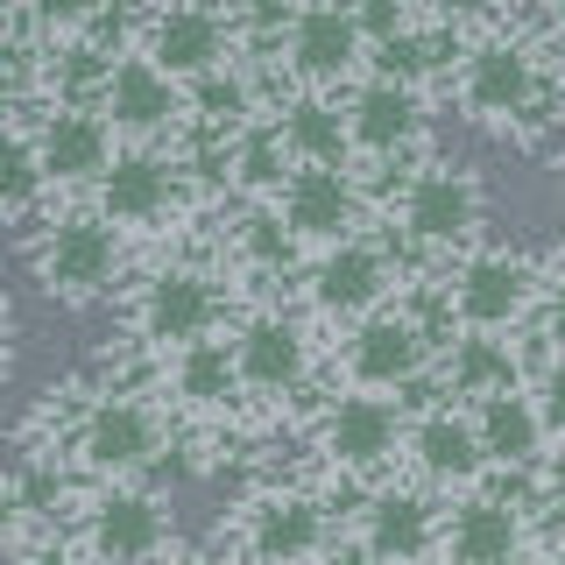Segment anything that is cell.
Returning a JSON list of instances; mask_svg holds the SVG:
<instances>
[{"mask_svg":"<svg viewBox=\"0 0 565 565\" xmlns=\"http://www.w3.org/2000/svg\"><path fill=\"white\" fill-rule=\"evenodd\" d=\"M29 438L50 446L78 473V488H135V481H163L170 452H184L170 403L156 382L114 375H78L64 388H50V403L29 417Z\"/></svg>","mask_w":565,"mask_h":565,"instance_id":"1","label":"cell"},{"mask_svg":"<svg viewBox=\"0 0 565 565\" xmlns=\"http://www.w3.org/2000/svg\"><path fill=\"white\" fill-rule=\"evenodd\" d=\"M247 305L234 269L220 262L212 234L177 241L170 255H149L120 290V326H128V361L156 367L177 347H199L212 332L234 326V311Z\"/></svg>","mask_w":565,"mask_h":565,"instance_id":"2","label":"cell"},{"mask_svg":"<svg viewBox=\"0 0 565 565\" xmlns=\"http://www.w3.org/2000/svg\"><path fill=\"white\" fill-rule=\"evenodd\" d=\"M375 220L411 247V262L424 276L446 269L452 255H467V247L488 241V184L481 170L452 163V156H424V163L396 170L375 184Z\"/></svg>","mask_w":565,"mask_h":565,"instance_id":"3","label":"cell"},{"mask_svg":"<svg viewBox=\"0 0 565 565\" xmlns=\"http://www.w3.org/2000/svg\"><path fill=\"white\" fill-rule=\"evenodd\" d=\"M347 537V509L311 481H269L241 488V502L220 523V552L234 565H332Z\"/></svg>","mask_w":565,"mask_h":565,"instance_id":"4","label":"cell"},{"mask_svg":"<svg viewBox=\"0 0 565 565\" xmlns=\"http://www.w3.org/2000/svg\"><path fill=\"white\" fill-rule=\"evenodd\" d=\"M22 269L29 282L64 311H93L106 297L128 290V269H135V241L120 234L106 212H93L85 199L57 205L43 226L22 234Z\"/></svg>","mask_w":565,"mask_h":565,"instance_id":"5","label":"cell"},{"mask_svg":"<svg viewBox=\"0 0 565 565\" xmlns=\"http://www.w3.org/2000/svg\"><path fill=\"white\" fill-rule=\"evenodd\" d=\"M438 347H446V326H438L431 297L411 290L403 305L361 318L353 332L332 340V388H367V396L424 403L431 382H438Z\"/></svg>","mask_w":565,"mask_h":565,"instance_id":"6","label":"cell"},{"mask_svg":"<svg viewBox=\"0 0 565 565\" xmlns=\"http://www.w3.org/2000/svg\"><path fill=\"white\" fill-rule=\"evenodd\" d=\"M544 276H552V269L530 262L523 247L481 241V247H467V255H452L446 269H431L417 290L431 297L446 340H452V332H523V326H537Z\"/></svg>","mask_w":565,"mask_h":565,"instance_id":"7","label":"cell"},{"mask_svg":"<svg viewBox=\"0 0 565 565\" xmlns=\"http://www.w3.org/2000/svg\"><path fill=\"white\" fill-rule=\"evenodd\" d=\"M226 340H234L255 417H282L332 375V361L318 353V318L305 305H282V297H247L234 326H226Z\"/></svg>","mask_w":565,"mask_h":565,"instance_id":"8","label":"cell"},{"mask_svg":"<svg viewBox=\"0 0 565 565\" xmlns=\"http://www.w3.org/2000/svg\"><path fill=\"white\" fill-rule=\"evenodd\" d=\"M212 199H220V191H212V177L199 170L191 149H128V141H120L114 170L99 177V191L85 205L106 212L128 241H163V234L199 226V212Z\"/></svg>","mask_w":565,"mask_h":565,"instance_id":"9","label":"cell"},{"mask_svg":"<svg viewBox=\"0 0 565 565\" xmlns=\"http://www.w3.org/2000/svg\"><path fill=\"white\" fill-rule=\"evenodd\" d=\"M417 282H424V269L411 262V247H403V241L375 220L367 234H353V241H340V247H326V255H311L305 282H297V297H305V311H311L326 332H353L361 318L403 305Z\"/></svg>","mask_w":565,"mask_h":565,"instance_id":"10","label":"cell"},{"mask_svg":"<svg viewBox=\"0 0 565 565\" xmlns=\"http://www.w3.org/2000/svg\"><path fill=\"white\" fill-rule=\"evenodd\" d=\"M411 446V403L403 396H367V388H326L311 411V459L340 488H382L403 473Z\"/></svg>","mask_w":565,"mask_h":565,"instance_id":"11","label":"cell"},{"mask_svg":"<svg viewBox=\"0 0 565 565\" xmlns=\"http://www.w3.org/2000/svg\"><path fill=\"white\" fill-rule=\"evenodd\" d=\"M282 93H353L367 78V35L347 0H290L269 43Z\"/></svg>","mask_w":565,"mask_h":565,"instance_id":"12","label":"cell"},{"mask_svg":"<svg viewBox=\"0 0 565 565\" xmlns=\"http://www.w3.org/2000/svg\"><path fill=\"white\" fill-rule=\"evenodd\" d=\"M71 558L78 565H156L177 544L163 488H85L78 516H71Z\"/></svg>","mask_w":565,"mask_h":565,"instance_id":"13","label":"cell"},{"mask_svg":"<svg viewBox=\"0 0 565 565\" xmlns=\"http://www.w3.org/2000/svg\"><path fill=\"white\" fill-rule=\"evenodd\" d=\"M149 382L163 388L177 431L226 438V431H241V424L255 417L247 382H241V361H234V340H226V332H212V340H199V347H177L170 361L149 367Z\"/></svg>","mask_w":565,"mask_h":565,"instance_id":"14","label":"cell"},{"mask_svg":"<svg viewBox=\"0 0 565 565\" xmlns=\"http://www.w3.org/2000/svg\"><path fill=\"white\" fill-rule=\"evenodd\" d=\"M347 99V141H353V170L367 177V184H382V177L411 170L431 156V99L411 93V85H388L367 71Z\"/></svg>","mask_w":565,"mask_h":565,"instance_id":"15","label":"cell"},{"mask_svg":"<svg viewBox=\"0 0 565 565\" xmlns=\"http://www.w3.org/2000/svg\"><path fill=\"white\" fill-rule=\"evenodd\" d=\"M403 481L431 488L438 502H452V494H473V488H488V481H494L488 446H481V431H473V411H467V403L438 396V388H431L424 403H411V446H403Z\"/></svg>","mask_w":565,"mask_h":565,"instance_id":"16","label":"cell"},{"mask_svg":"<svg viewBox=\"0 0 565 565\" xmlns=\"http://www.w3.org/2000/svg\"><path fill=\"white\" fill-rule=\"evenodd\" d=\"M14 120H29L35 149H43V170L57 184V199H93L99 177L114 170L120 156V135L99 106H78V99H35V106H8Z\"/></svg>","mask_w":565,"mask_h":565,"instance_id":"17","label":"cell"},{"mask_svg":"<svg viewBox=\"0 0 565 565\" xmlns=\"http://www.w3.org/2000/svg\"><path fill=\"white\" fill-rule=\"evenodd\" d=\"M537 494V481H509V473H494L473 494H452L438 565H509L516 552H530V502Z\"/></svg>","mask_w":565,"mask_h":565,"instance_id":"18","label":"cell"},{"mask_svg":"<svg viewBox=\"0 0 565 565\" xmlns=\"http://www.w3.org/2000/svg\"><path fill=\"white\" fill-rule=\"evenodd\" d=\"M99 114L114 120V135L128 141V149H184L191 141V93L170 71H156L141 50H120L114 57Z\"/></svg>","mask_w":565,"mask_h":565,"instance_id":"19","label":"cell"},{"mask_svg":"<svg viewBox=\"0 0 565 565\" xmlns=\"http://www.w3.org/2000/svg\"><path fill=\"white\" fill-rule=\"evenodd\" d=\"M347 537H361L375 558L388 565H438V544H446V502L417 481H382L367 488L361 502L347 509Z\"/></svg>","mask_w":565,"mask_h":565,"instance_id":"20","label":"cell"},{"mask_svg":"<svg viewBox=\"0 0 565 565\" xmlns=\"http://www.w3.org/2000/svg\"><path fill=\"white\" fill-rule=\"evenodd\" d=\"M276 212H282V226L305 241V255H326V247H340V241L375 226V191H367L361 170H318L311 163V170H290Z\"/></svg>","mask_w":565,"mask_h":565,"instance_id":"21","label":"cell"},{"mask_svg":"<svg viewBox=\"0 0 565 565\" xmlns=\"http://www.w3.org/2000/svg\"><path fill=\"white\" fill-rule=\"evenodd\" d=\"M212 247H220V262L234 269V282L247 290H276V282H305L311 269V255H305V241L282 226V212L276 205H226V220L212 226Z\"/></svg>","mask_w":565,"mask_h":565,"instance_id":"22","label":"cell"},{"mask_svg":"<svg viewBox=\"0 0 565 565\" xmlns=\"http://www.w3.org/2000/svg\"><path fill=\"white\" fill-rule=\"evenodd\" d=\"M473 411V431H481V446H488V467L494 473H509V481H537L544 488V467H552V431H544V411H537V396H530V382L523 388H502V396H481V403H467Z\"/></svg>","mask_w":565,"mask_h":565,"instance_id":"23","label":"cell"},{"mask_svg":"<svg viewBox=\"0 0 565 565\" xmlns=\"http://www.w3.org/2000/svg\"><path fill=\"white\" fill-rule=\"evenodd\" d=\"M537 375V361H530V347L516 332H452L446 347H438V396L452 403H481V396H502V388H523Z\"/></svg>","mask_w":565,"mask_h":565,"instance_id":"24","label":"cell"},{"mask_svg":"<svg viewBox=\"0 0 565 565\" xmlns=\"http://www.w3.org/2000/svg\"><path fill=\"white\" fill-rule=\"evenodd\" d=\"M276 128L290 141L297 170H353V141H347V99L340 93H282L276 99Z\"/></svg>","mask_w":565,"mask_h":565,"instance_id":"25","label":"cell"},{"mask_svg":"<svg viewBox=\"0 0 565 565\" xmlns=\"http://www.w3.org/2000/svg\"><path fill=\"white\" fill-rule=\"evenodd\" d=\"M459 50H467V35H452V29H438V22H411L403 35H388L382 50H367V71L431 99V93H446V85H452Z\"/></svg>","mask_w":565,"mask_h":565,"instance_id":"26","label":"cell"},{"mask_svg":"<svg viewBox=\"0 0 565 565\" xmlns=\"http://www.w3.org/2000/svg\"><path fill=\"white\" fill-rule=\"evenodd\" d=\"M57 205L64 199H57V184H50V170H43V149H35L29 120L8 114V141H0V212H8V226L29 234V226H43Z\"/></svg>","mask_w":565,"mask_h":565,"instance_id":"27","label":"cell"},{"mask_svg":"<svg viewBox=\"0 0 565 565\" xmlns=\"http://www.w3.org/2000/svg\"><path fill=\"white\" fill-rule=\"evenodd\" d=\"M128 0H8V22L43 35V43H78V35H99Z\"/></svg>","mask_w":565,"mask_h":565,"instance_id":"28","label":"cell"},{"mask_svg":"<svg viewBox=\"0 0 565 565\" xmlns=\"http://www.w3.org/2000/svg\"><path fill=\"white\" fill-rule=\"evenodd\" d=\"M417 8H424V22H438V29L467 35V43L509 22V0H417Z\"/></svg>","mask_w":565,"mask_h":565,"instance_id":"29","label":"cell"},{"mask_svg":"<svg viewBox=\"0 0 565 565\" xmlns=\"http://www.w3.org/2000/svg\"><path fill=\"white\" fill-rule=\"evenodd\" d=\"M347 8H353V22H361L367 50H382L388 35H403L411 22H424V8H417V0H347Z\"/></svg>","mask_w":565,"mask_h":565,"instance_id":"30","label":"cell"},{"mask_svg":"<svg viewBox=\"0 0 565 565\" xmlns=\"http://www.w3.org/2000/svg\"><path fill=\"white\" fill-rule=\"evenodd\" d=\"M530 340H537V361H565V269L544 276V305H537Z\"/></svg>","mask_w":565,"mask_h":565,"instance_id":"31","label":"cell"},{"mask_svg":"<svg viewBox=\"0 0 565 565\" xmlns=\"http://www.w3.org/2000/svg\"><path fill=\"white\" fill-rule=\"evenodd\" d=\"M530 396H537V411H544V431H552V446L565 452V361H537V375H530Z\"/></svg>","mask_w":565,"mask_h":565,"instance_id":"32","label":"cell"},{"mask_svg":"<svg viewBox=\"0 0 565 565\" xmlns=\"http://www.w3.org/2000/svg\"><path fill=\"white\" fill-rule=\"evenodd\" d=\"M156 565H234V558H226L220 544H170V552L156 558Z\"/></svg>","mask_w":565,"mask_h":565,"instance_id":"33","label":"cell"},{"mask_svg":"<svg viewBox=\"0 0 565 565\" xmlns=\"http://www.w3.org/2000/svg\"><path fill=\"white\" fill-rule=\"evenodd\" d=\"M523 22H537L552 43H565V0H537V14H523Z\"/></svg>","mask_w":565,"mask_h":565,"instance_id":"34","label":"cell"},{"mask_svg":"<svg viewBox=\"0 0 565 565\" xmlns=\"http://www.w3.org/2000/svg\"><path fill=\"white\" fill-rule=\"evenodd\" d=\"M332 565H388V558H375L361 537H340V552H332Z\"/></svg>","mask_w":565,"mask_h":565,"instance_id":"35","label":"cell"},{"mask_svg":"<svg viewBox=\"0 0 565 565\" xmlns=\"http://www.w3.org/2000/svg\"><path fill=\"white\" fill-rule=\"evenodd\" d=\"M509 565H544V552H516V558H509Z\"/></svg>","mask_w":565,"mask_h":565,"instance_id":"36","label":"cell"},{"mask_svg":"<svg viewBox=\"0 0 565 565\" xmlns=\"http://www.w3.org/2000/svg\"><path fill=\"white\" fill-rule=\"evenodd\" d=\"M509 8H516V14H537V0H509Z\"/></svg>","mask_w":565,"mask_h":565,"instance_id":"37","label":"cell"},{"mask_svg":"<svg viewBox=\"0 0 565 565\" xmlns=\"http://www.w3.org/2000/svg\"><path fill=\"white\" fill-rule=\"evenodd\" d=\"M544 565H565V544H558V552H544Z\"/></svg>","mask_w":565,"mask_h":565,"instance_id":"38","label":"cell"},{"mask_svg":"<svg viewBox=\"0 0 565 565\" xmlns=\"http://www.w3.org/2000/svg\"><path fill=\"white\" fill-rule=\"evenodd\" d=\"M552 269H565V241H558V255H552Z\"/></svg>","mask_w":565,"mask_h":565,"instance_id":"39","label":"cell"},{"mask_svg":"<svg viewBox=\"0 0 565 565\" xmlns=\"http://www.w3.org/2000/svg\"><path fill=\"white\" fill-rule=\"evenodd\" d=\"M558 523H565V494H558Z\"/></svg>","mask_w":565,"mask_h":565,"instance_id":"40","label":"cell"},{"mask_svg":"<svg viewBox=\"0 0 565 565\" xmlns=\"http://www.w3.org/2000/svg\"><path fill=\"white\" fill-rule=\"evenodd\" d=\"M558 163H565V156H558Z\"/></svg>","mask_w":565,"mask_h":565,"instance_id":"41","label":"cell"}]
</instances>
